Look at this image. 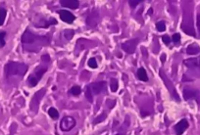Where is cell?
<instances>
[{
  "instance_id": "obj_18",
  "label": "cell",
  "mask_w": 200,
  "mask_h": 135,
  "mask_svg": "<svg viewBox=\"0 0 200 135\" xmlns=\"http://www.w3.org/2000/svg\"><path fill=\"white\" fill-rule=\"evenodd\" d=\"M185 64L188 68H197V59H188L185 61Z\"/></svg>"
},
{
  "instance_id": "obj_21",
  "label": "cell",
  "mask_w": 200,
  "mask_h": 135,
  "mask_svg": "<svg viewBox=\"0 0 200 135\" xmlns=\"http://www.w3.org/2000/svg\"><path fill=\"white\" fill-rule=\"evenodd\" d=\"M70 93L74 96H78L81 93V89L80 86H73L70 89Z\"/></svg>"
},
{
  "instance_id": "obj_19",
  "label": "cell",
  "mask_w": 200,
  "mask_h": 135,
  "mask_svg": "<svg viewBox=\"0 0 200 135\" xmlns=\"http://www.w3.org/2000/svg\"><path fill=\"white\" fill-rule=\"evenodd\" d=\"M48 115L50 116V117L51 118H53V120H57V118L59 117V113H58V111L56 110L55 108H50L48 110Z\"/></svg>"
},
{
  "instance_id": "obj_33",
  "label": "cell",
  "mask_w": 200,
  "mask_h": 135,
  "mask_svg": "<svg viewBox=\"0 0 200 135\" xmlns=\"http://www.w3.org/2000/svg\"><path fill=\"white\" fill-rule=\"evenodd\" d=\"M116 135H125V134H123V133H118V134H116Z\"/></svg>"
},
{
  "instance_id": "obj_1",
  "label": "cell",
  "mask_w": 200,
  "mask_h": 135,
  "mask_svg": "<svg viewBox=\"0 0 200 135\" xmlns=\"http://www.w3.org/2000/svg\"><path fill=\"white\" fill-rule=\"evenodd\" d=\"M50 35H38L32 32L29 29H26L21 38L23 49L34 53H37L42 47L47 46L50 43Z\"/></svg>"
},
{
  "instance_id": "obj_20",
  "label": "cell",
  "mask_w": 200,
  "mask_h": 135,
  "mask_svg": "<svg viewBox=\"0 0 200 135\" xmlns=\"http://www.w3.org/2000/svg\"><path fill=\"white\" fill-rule=\"evenodd\" d=\"M6 15H7V11L4 8H0V26L4 24Z\"/></svg>"
},
{
  "instance_id": "obj_6",
  "label": "cell",
  "mask_w": 200,
  "mask_h": 135,
  "mask_svg": "<svg viewBox=\"0 0 200 135\" xmlns=\"http://www.w3.org/2000/svg\"><path fill=\"white\" fill-rule=\"evenodd\" d=\"M45 93H46V89L45 88H41L40 90H38L37 92H35L34 97H32V99L31 101V110L34 112V113H37L38 111V106H39V103H40V101L42 100V98L44 97Z\"/></svg>"
},
{
  "instance_id": "obj_30",
  "label": "cell",
  "mask_w": 200,
  "mask_h": 135,
  "mask_svg": "<svg viewBox=\"0 0 200 135\" xmlns=\"http://www.w3.org/2000/svg\"><path fill=\"white\" fill-rule=\"evenodd\" d=\"M196 25H197L198 31H200V15H197V19H196Z\"/></svg>"
},
{
  "instance_id": "obj_15",
  "label": "cell",
  "mask_w": 200,
  "mask_h": 135,
  "mask_svg": "<svg viewBox=\"0 0 200 135\" xmlns=\"http://www.w3.org/2000/svg\"><path fill=\"white\" fill-rule=\"evenodd\" d=\"M186 53L188 55H196L200 53V47L197 44H190L186 48Z\"/></svg>"
},
{
  "instance_id": "obj_4",
  "label": "cell",
  "mask_w": 200,
  "mask_h": 135,
  "mask_svg": "<svg viewBox=\"0 0 200 135\" xmlns=\"http://www.w3.org/2000/svg\"><path fill=\"white\" fill-rule=\"evenodd\" d=\"M107 88V83L106 81H97V82H92L86 87V99L89 102L93 101V95H98L101 94L103 92L106 91Z\"/></svg>"
},
{
  "instance_id": "obj_12",
  "label": "cell",
  "mask_w": 200,
  "mask_h": 135,
  "mask_svg": "<svg viewBox=\"0 0 200 135\" xmlns=\"http://www.w3.org/2000/svg\"><path fill=\"white\" fill-rule=\"evenodd\" d=\"M56 24H57V21L54 18H49V19L41 18L40 20H38V22L34 23V26H35V28H46L52 25H56Z\"/></svg>"
},
{
  "instance_id": "obj_9",
  "label": "cell",
  "mask_w": 200,
  "mask_h": 135,
  "mask_svg": "<svg viewBox=\"0 0 200 135\" xmlns=\"http://www.w3.org/2000/svg\"><path fill=\"white\" fill-rule=\"evenodd\" d=\"M100 22V14L97 10H93L89 13L86 18V26L88 28H95Z\"/></svg>"
},
{
  "instance_id": "obj_25",
  "label": "cell",
  "mask_w": 200,
  "mask_h": 135,
  "mask_svg": "<svg viewBox=\"0 0 200 135\" xmlns=\"http://www.w3.org/2000/svg\"><path fill=\"white\" fill-rule=\"evenodd\" d=\"M87 65H88V67L91 68V69H96L97 68L96 59L95 58H90L89 60H88V62H87Z\"/></svg>"
},
{
  "instance_id": "obj_2",
  "label": "cell",
  "mask_w": 200,
  "mask_h": 135,
  "mask_svg": "<svg viewBox=\"0 0 200 135\" xmlns=\"http://www.w3.org/2000/svg\"><path fill=\"white\" fill-rule=\"evenodd\" d=\"M50 62V57L49 55H43L41 57V63L38 67L35 69V70L29 74V77H28V81L27 83L29 87H34L37 86V83L43 77V74L46 72V71L48 70V64Z\"/></svg>"
},
{
  "instance_id": "obj_7",
  "label": "cell",
  "mask_w": 200,
  "mask_h": 135,
  "mask_svg": "<svg viewBox=\"0 0 200 135\" xmlns=\"http://www.w3.org/2000/svg\"><path fill=\"white\" fill-rule=\"evenodd\" d=\"M183 98L185 101L193 99L197 103H200V91L198 89H194V88L185 87L183 89Z\"/></svg>"
},
{
  "instance_id": "obj_28",
  "label": "cell",
  "mask_w": 200,
  "mask_h": 135,
  "mask_svg": "<svg viewBox=\"0 0 200 135\" xmlns=\"http://www.w3.org/2000/svg\"><path fill=\"white\" fill-rule=\"evenodd\" d=\"M130 3V7L134 8L136 6H137L139 4V3H141V0H130V1H129Z\"/></svg>"
},
{
  "instance_id": "obj_29",
  "label": "cell",
  "mask_w": 200,
  "mask_h": 135,
  "mask_svg": "<svg viewBox=\"0 0 200 135\" xmlns=\"http://www.w3.org/2000/svg\"><path fill=\"white\" fill-rule=\"evenodd\" d=\"M162 40H163V42L165 43L166 45H169V43L171 42V39H170V36L169 35H167V34H165V35H163L162 36Z\"/></svg>"
},
{
  "instance_id": "obj_32",
  "label": "cell",
  "mask_w": 200,
  "mask_h": 135,
  "mask_svg": "<svg viewBox=\"0 0 200 135\" xmlns=\"http://www.w3.org/2000/svg\"><path fill=\"white\" fill-rule=\"evenodd\" d=\"M197 67L200 68V59H197Z\"/></svg>"
},
{
  "instance_id": "obj_31",
  "label": "cell",
  "mask_w": 200,
  "mask_h": 135,
  "mask_svg": "<svg viewBox=\"0 0 200 135\" xmlns=\"http://www.w3.org/2000/svg\"><path fill=\"white\" fill-rule=\"evenodd\" d=\"M165 60H166V55L163 54L161 56V62H162V63H165Z\"/></svg>"
},
{
  "instance_id": "obj_22",
  "label": "cell",
  "mask_w": 200,
  "mask_h": 135,
  "mask_svg": "<svg viewBox=\"0 0 200 135\" xmlns=\"http://www.w3.org/2000/svg\"><path fill=\"white\" fill-rule=\"evenodd\" d=\"M156 28H157V31L160 32L165 31H166V24L163 21H160L156 24Z\"/></svg>"
},
{
  "instance_id": "obj_24",
  "label": "cell",
  "mask_w": 200,
  "mask_h": 135,
  "mask_svg": "<svg viewBox=\"0 0 200 135\" xmlns=\"http://www.w3.org/2000/svg\"><path fill=\"white\" fill-rule=\"evenodd\" d=\"M74 34H75V31H73V29H65L64 35H65V37L68 39V40H71V39L73 38Z\"/></svg>"
},
{
  "instance_id": "obj_27",
  "label": "cell",
  "mask_w": 200,
  "mask_h": 135,
  "mask_svg": "<svg viewBox=\"0 0 200 135\" xmlns=\"http://www.w3.org/2000/svg\"><path fill=\"white\" fill-rule=\"evenodd\" d=\"M172 39H173L174 43H175L176 45L179 44V41H181V34H173Z\"/></svg>"
},
{
  "instance_id": "obj_5",
  "label": "cell",
  "mask_w": 200,
  "mask_h": 135,
  "mask_svg": "<svg viewBox=\"0 0 200 135\" xmlns=\"http://www.w3.org/2000/svg\"><path fill=\"white\" fill-rule=\"evenodd\" d=\"M159 74H160V77H161V78L163 80V81H164V83H165V85L167 86V88H168V90H169V92H170V94H171V96L175 99L176 101H179V94L177 93V90H176V88H175V86H174V84L171 82V80H169L168 78V77L166 75V74H165V72H164L162 69H160V71H159Z\"/></svg>"
},
{
  "instance_id": "obj_10",
  "label": "cell",
  "mask_w": 200,
  "mask_h": 135,
  "mask_svg": "<svg viewBox=\"0 0 200 135\" xmlns=\"http://www.w3.org/2000/svg\"><path fill=\"white\" fill-rule=\"evenodd\" d=\"M76 120L72 117H64L61 120L60 123V129L62 131H70L76 126Z\"/></svg>"
},
{
  "instance_id": "obj_13",
  "label": "cell",
  "mask_w": 200,
  "mask_h": 135,
  "mask_svg": "<svg viewBox=\"0 0 200 135\" xmlns=\"http://www.w3.org/2000/svg\"><path fill=\"white\" fill-rule=\"evenodd\" d=\"M188 128V121L183 118V120H179L178 123L175 126V131L177 135H182L185 131Z\"/></svg>"
},
{
  "instance_id": "obj_23",
  "label": "cell",
  "mask_w": 200,
  "mask_h": 135,
  "mask_svg": "<svg viewBox=\"0 0 200 135\" xmlns=\"http://www.w3.org/2000/svg\"><path fill=\"white\" fill-rule=\"evenodd\" d=\"M106 117H107V114L104 112V113H102L99 117H97L95 118V120H94L93 124H97V123H102V121H103Z\"/></svg>"
},
{
  "instance_id": "obj_8",
  "label": "cell",
  "mask_w": 200,
  "mask_h": 135,
  "mask_svg": "<svg viewBox=\"0 0 200 135\" xmlns=\"http://www.w3.org/2000/svg\"><path fill=\"white\" fill-rule=\"evenodd\" d=\"M139 39L138 38H133L130 39V40H127L126 42H124L121 45L123 50L127 54H133L136 52V49L137 47V44H138Z\"/></svg>"
},
{
  "instance_id": "obj_3",
  "label": "cell",
  "mask_w": 200,
  "mask_h": 135,
  "mask_svg": "<svg viewBox=\"0 0 200 135\" xmlns=\"http://www.w3.org/2000/svg\"><path fill=\"white\" fill-rule=\"evenodd\" d=\"M28 65L19 62H9L5 65V75L7 78L16 77L23 78L28 72Z\"/></svg>"
},
{
  "instance_id": "obj_11",
  "label": "cell",
  "mask_w": 200,
  "mask_h": 135,
  "mask_svg": "<svg viewBox=\"0 0 200 135\" xmlns=\"http://www.w3.org/2000/svg\"><path fill=\"white\" fill-rule=\"evenodd\" d=\"M58 14L62 21L67 23V24H72L76 20V16L68 10H60V11H58Z\"/></svg>"
},
{
  "instance_id": "obj_16",
  "label": "cell",
  "mask_w": 200,
  "mask_h": 135,
  "mask_svg": "<svg viewBox=\"0 0 200 135\" xmlns=\"http://www.w3.org/2000/svg\"><path fill=\"white\" fill-rule=\"evenodd\" d=\"M137 77H138L139 80H141V81H144V82L148 81V77H147L146 71L144 70L143 68L138 69V71H137Z\"/></svg>"
},
{
  "instance_id": "obj_17",
  "label": "cell",
  "mask_w": 200,
  "mask_h": 135,
  "mask_svg": "<svg viewBox=\"0 0 200 135\" xmlns=\"http://www.w3.org/2000/svg\"><path fill=\"white\" fill-rule=\"evenodd\" d=\"M119 88V82L116 78H111L110 80V89L112 92H116Z\"/></svg>"
},
{
  "instance_id": "obj_14",
  "label": "cell",
  "mask_w": 200,
  "mask_h": 135,
  "mask_svg": "<svg viewBox=\"0 0 200 135\" xmlns=\"http://www.w3.org/2000/svg\"><path fill=\"white\" fill-rule=\"evenodd\" d=\"M60 4L70 9H78L80 6V2L78 0H60Z\"/></svg>"
},
{
  "instance_id": "obj_26",
  "label": "cell",
  "mask_w": 200,
  "mask_h": 135,
  "mask_svg": "<svg viewBox=\"0 0 200 135\" xmlns=\"http://www.w3.org/2000/svg\"><path fill=\"white\" fill-rule=\"evenodd\" d=\"M5 36H6V32L5 31H0V47H4V45H5Z\"/></svg>"
}]
</instances>
